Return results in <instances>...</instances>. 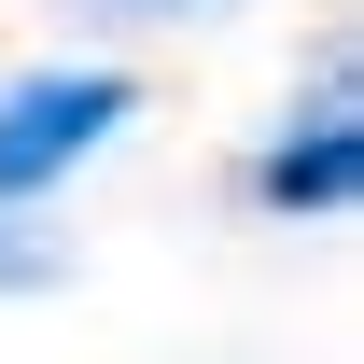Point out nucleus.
Segmentation results:
<instances>
[{
    "label": "nucleus",
    "instance_id": "1",
    "mask_svg": "<svg viewBox=\"0 0 364 364\" xmlns=\"http://www.w3.org/2000/svg\"><path fill=\"white\" fill-rule=\"evenodd\" d=\"M127 112H140L127 70H28V85H0V210H28L43 182H70Z\"/></svg>",
    "mask_w": 364,
    "mask_h": 364
},
{
    "label": "nucleus",
    "instance_id": "2",
    "mask_svg": "<svg viewBox=\"0 0 364 364\" xmlns=\"http://www.w3.org/2000/svg\"><path fill=\"white\" fill-rule=\"evenodd\" d=\"M350 182H364V127H350V85H322L309 127H280V140H267L252 196H267V210H350Z\"/></svg>",
    "mask_w": 364,
    "mask_h": 364
},
{
    "label": "nucleus",
    "instance_id": "3",
    "mask_svg": "<svg viewBox=\"0 0 364 364\" xmlns=\"http://www.w3.org/2000/svg\"><path fill=\"white\" fill-rule=\"evenodd\" d=\"M56 280V238L43 225H0V294H43Z\"/></svg>",
    "mask_w": 364,
    "mask_h": 364
}]
</instances>
